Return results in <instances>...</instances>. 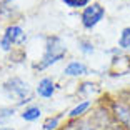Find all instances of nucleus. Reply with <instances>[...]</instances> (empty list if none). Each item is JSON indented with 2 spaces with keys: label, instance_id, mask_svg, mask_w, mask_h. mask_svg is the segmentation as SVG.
Returning a JSON list of instances; mask_svg holds the SVG:
<instances>
[{
  "label": "nucleus",
  "instance_id": "nucleus-1",
  "mask_svg": "<svg viewBox=\"0 0 130 130\" xmlns=\"http://www.w3.org/2000/svg\"><path fill=\"white\" fill-rule=\"evenodd\" d=\"M65 55H67V45L63 43V40L60 37H57V35H52V37L47 38L43 57L38 63H35V69L37 70L48 69V67L55 65L57 62H60Z\"/></svg>",
  "mask_w": 130,
  "mask_h": 130
},
{
  "label": "nucleus",
  "instance_id": "nucleus-2",
  "mask_svg": "<svg viewBox=\"0 0 130 130\" xmlns=\"http://www.w3.org/2000/svg\"><path fill=\"white\" fill-rule=\"evenodd\" d=\"M4 92L7 93L10 99L17 100L19 103L30 102L32 100L30 85H28L25 80L19 78V77H12V78H8V80L5 82L4 84Z\"/></svg>",
  "mask_w": 130,
  "mask_h": 130
},
{
  "label": "nucleus",
  "instance_id": "nucleus-3",
  "mask_svg": "<svg viewBox=\"0 0 130 130\" xmlns=\"http://www.w3.org/2000/svg\"><path fill=\"white\" fill-rule=\"evenodd\" d=\"M25 40H27V35H25L23 28L20 25H10L0 38V47H2V50L8 52L12 45H22V43H25Z\"/></svg>",
  "mask_w": 130,
  "mask_h": 130
},
{
  "label": "nucleus",
  "instance_id": "nucleus-4",
  "mask_svg": "<svg viewBox=\"0 0 130 130\" xmlns=\"http://www.w3.org/2000/svg\"><path fill=\"white\" fill-rule=\"evenodd\" d=\"M103 17H105V8L100 4H90L82 12V25L87 30H92L97 23L102 22Z\"/></svg>",
  "mask_w": 130,
  "mask_h": 130
},
{
  "label": "nucleus",
  "instance_id": "nucleus-5",
  "mask_svg": "<svg viewBox=\"0 0 130 130\" xmlns=\"http://www.w3.org/2000/svg\"><path fill=\"white\" fill-rule=\"evenodd\" d=\"M112 117L123 130H130V105L123 102L112 103Z\"/></svg>",
  "mask_w": 130,
  "mask_h": 130
},
{
  "label": "nucleus",
  "instance_id": "nucleus-6",
  "mask_svg": "<svg viewBox=\"0 0 130 130\" xmlns=\"http://www.w3.org/2000/svg\"><path fill=\"white\" fill-rule=\"evenodd\" d=\"M37 93L42 99H50V97L55 93V84L52 78H48V77H45V78H42V80L38 82L37 85Z\"/></svg>",
  "mask_w": 130,
  "mask_h": 130
},
{
  "label": "nucleus",
  "instance_id": "nucleus-7",
  "mask_svg": "<svg viewBox=\"0 0 130 130\" xmlns=\"http://www.w3.org/2000/svg\"><path fill=\"white\" fill-rule=\"evenodd\" d=\"M87 72H88L87 65L82 63V62H70L63 70V73L67 77H80V75H85Z\"/></svg>",
  "mask_w": 130,
  "mask_h": 130
},
{
  "label": "nucleus",
  "instance_id": "nucleus-8",
  "mask_svg": "<svg viewBox=\"0 0 130 130\" xmlns=\"http://www.w3.org/2000/svg\"><path fill=\"white\" fill-rule=\"evenodd\" d=\"M42 115V110H40V107H37V105H30V107H27L25 110L22 112V117L25 122H35V120H38V117Z\"/></svg>",
  "mask_w": 130,
  "mask_h": 130
},
{
  "label": "nucleus",
  "instance_id": "nucleus-9",
  "mask_svg": "<svg viewBox=\"0 0 130 130\" xmlns=\"http://www.w3.org/2000/svg\"><path fill=\"white\" fill-rule=\"evenodd\" d=\"M90 105H92V102H82V103H78L77 107H73L72 110H70V113H69V117L72 120H77V119H80V117H84L85 115V112L90 108Z\"/></svg>",
  "mask_w": 130,
  "mask_h": 130
},
{
  "label": "nucleus",
  "instance_id": "nucleus-10",
  "mask_svg": "<svg viewBox=\"0 0 130 130\" xmlns=\"http://www.w3.org/2000/svg\"><path fill=\"white\" fill-rule=\"evenodd\" d=\"M119 47L122 50H128L130 48V27H125L120 34L119 38Z\"/></svg>",
  "mask_w": 130,
  "mask_h": 130
},
{
  "label": "nucleus",
  "instance_id": "nucleus-11",
  "mask_svg": "<svg viewBox=\"0 0 130 130\" xmlns=\"http://www.w3.org/2000/svg\"><path fill=\"white\" fill-rule=\"evenodd\" d=\"M43 130H57L60 127V117H48L43 122Z\"/></svg>",
  "mask_w": 130,
  "mask_h": 130
},
{
  "label": "nucleus",
  "instance_id": "nucleus-12",
  "mask_svg": "<svg viewBox=\"0 0 130 130\" xmlns=\"http://www.w3.org/2000/svg\"><path fill=\"white\" fill-rule=\"evenodd\" d=\"M62 2L70 8H82V7L90 5V0H62Z\"/></svg>",
  "mask_w": 130,
  "mask_h": 130
},
{
  "label": "nucleus",
  "instance_id": "nucleus-13",
  "mask_svg": "<svg viewBox=\"0 0 130 130\" xmlns=\"http://www.w3.org/2000/svg\"><path fill=\"white\" fill-rule=\"evenodd\" d=\"M78 48H80V52H84L85 55H90L93 54V43L92 42H88V40H80L78 42Z\"/></svg>",
  "mask_w": 130,
  "mask_h": 130
},
{
  "label": "nucleus",
  "instance_id": "nucleus-14",
  "mask_svg": "<svg viewBox=\"0 0 130 130\" xmlns=\"http://www.w3.org/2000/svg\"><path fill=\"white\" fill-rule=\"evenodd\" d=\"M13 117V108H7V107H0V125L5 123L8 119Z\"/></svg>",
  "mask_w": 130,
  "mask_h": 130
},
{
  "label": "nucleus",
  "instance_id": "nucleus-15",
  "mask_svg": "<svg viewBox=\"0 0 130 130\" xmlns=\"http://www.w3.org/2000/svg\"><path fill=\"white\" fill-rule=\"evenodd\" d=\"M0 130H15V128H12V127H0Z\"/></svg>",
  "mask_w": 130,
  "mask_h": 130
}]
</instances>
